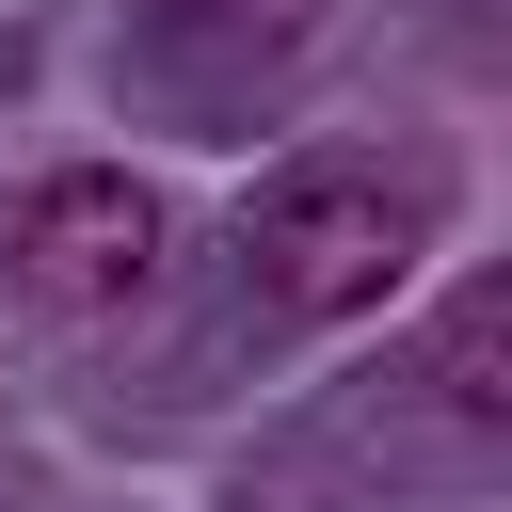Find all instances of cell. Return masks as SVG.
<instances>
[{"label":"cell","instance_id":"obj_1","mask_svg":"<svg viewBox=\"0 0 512 512\" xmlns=\"http://www.w3.org/2000/svg\"><path fill=\"white\" fill-rule=\"evenodd\" d=\"M448 224V176L432 160H288L256 208H240V256L288 320H368Z\"/></svg>","mask_w":512,"mask_h":512},{"label":"cell","instance_id":"obj_2","mask_svg":"<svg viewBox=\"0 0 512 512\" xmlns=\"http://www.w3.org/2000/svg\"><path fill=\"white\" fill-rule=\"evenodd\" d=\"M160 240H176V208L128 160H64V176H32L0 208V288L16 304H64V320H112V304H144Z\"/></svg>","mask_w":512,"mask_h":512},{"label":"cell","instance_id":"obj_3","mask_svg":"<svg viewBox=\"0 0 512 512\" xmlns=\"http://www.w3.org/2000/svg\"><path fill=\"white\" fill-rule=\"evenodd\" d=\"M496 336H512V320H496V288H464V304H448V336H432V400H448L464 432H496V400H512V384H496Z\"/></svg>","mask_w":512,"mask_h":512}]
</instances>
